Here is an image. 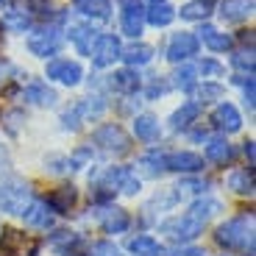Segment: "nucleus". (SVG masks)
<instances>
[{
  "label": "nucleus",
  "mask_w": 256,
  "mask_h": 256,
  "mask_svg": "<svg viewBox=\"0 0 256 256\" xmlns=\"http://www.w3.org/2000/svg\"><path fill=\"white\" fill-rule=\"evenodd\" d=\"M154 3H164V0H154Z\"/></svg>",
  "instance_id": "46"
},
{
  "label": "nucleus",
  "mask_w": 256,
  "mask_h": 256,
  "mask_svg": "<svg viewBox=\"0 0 256 256\" xmlns=\"http://www.w3.org/2000/svg\"><path fill=\"white\" fill-rule=\"evenodd\" d=\"M195 70L204 72V78H218V76H223V64L214 62V58H204V62L195 67Z\"/></svg>",
  "instance_id": "36"
},
{
  "label": "nucleus",
  "mask_w": 256,
  "mask_h": 256,
  "mask_svg": "<svg viewBox=\"0 0 256 256\" xmlns=\"http://www.w3.org/2000/svg\"><path fill=\"white\" fill-rule=\"evenodd\" d=\"M76 200H78V192H76V186H58V190H53L50 192V198L45 200L48 206H50L53 212H70L72 206H76Z\"/></svg>",
  "instance_id": "17"
},
{
  "label": "nucleus",
  "mask_w": 256,
  "mask_h": 256,
  "mask_svg": "<svg viewBox=\"0 0 256 256\" xmlns=\"http://www.w3.org/2000/svg\"><path fill=\"white\" fill-rule=\"evenodd\" d=\"M218 245L228 250H237V248H250L254 242V226H250V218H234L228 223H223L214 234Z\"/></svg>",
  "instance_id": "1"
},
{
  "label": "nucleus",
  "mask_w": 256,
  "mask_h": 256,
  "mask_svg": "<svg viewBox=\"0 0 256 256\" xmlns=\"http://www.w3.org/2000/svg\"><path fill=\"white\" fill-rule=\"evenodd\" d=\"M206 159L214 162V164H226V162L234 159V150L226 140H209L206 142Z\"/></svg>",
  "instance_id": "24"
},
{
  "label": "nucleus",
  "mask_w": 256,
  "mask_h": 256,
  "mask_svg": "<svg viewBox=\"0 0 256 256\" xmlns=\"http://www.w3.org/2000/svg\"><path fill=\"white\" fill-rule=\"evenodd\" d=\"M3 72H6V64L0 62V81H3Z\"/></svg>",
  "instance_id": "44"
},
{
  "label": "nucleus",
  "mask_w": 256,
  "mask_h": 256,
  "mask_svg": "<svg viewBox=\"0 0 256 256\" xmlns=\"http://www.w3.org/2000/svg\"><path fill=\"white\" fill-rule=\"evenodd\" d=\"M214 3H218V0H190V3L181 6V17L184 20H204L212 14Z\"/></svg>",
  "instance_id": "27"
},
{
  "label": "nucleus",
  "mask_w": 256,
  "mask_h": 256,
  "mask_svg": "<svg viewBox=\"0 0 256 256\" xmlns=\"http://www.w3.org/2000/svg\"><path fill=\"white\" fill-rule=\"evenodd\" d=\"M22 218H26L28 226L34 228H48L53 223V214H50V206L45 200H31V204L22 209Z\"/></svg>",
  "instance_id": "14"
},
{
  "label": "nucleus",
  "mask_w": 256,
  "mask_h": 256,
  "mask_svg": "<svg viewBox=\"0 0 256 256\" xmlns=\"http://www.w3.org/2000/svg\"><path fill=\"white\" fill-rule=\"evenodd\" d=\"M140 167H145L148 176H162L167 170L164 167V154H145L140 159Z\"/></svg>",
  "instance_id": "32"
},
{
  "label": "nucleus",
  "mask_w": 256,
  "mask_h": 256,
  "mask_svg": "<svg viewBox=\"0 0 256 256\" xmlns=\"http://www.w3.org/2000/svg\"><path fill=\"white\" fill-rule=\"evenodd\" d=\"M120 39L114 36V34H100V36L95 39V45H92V64L95 67H109V64H114L117 58H120Z\"/></svg>",
  "instance_id": "6"
},
{
  "label": "nucleus",
  "mask_w": 256,
  "mask_h": 256,
  "mask_svg": "<svg viewBox=\"0 0 256 256\" xmlns=\"http://www.w3.org/2000/svg\"><path fill=\"white\" fill-rule=\"evenodd\" d=\"M3 3H6V0H0V6H3Z\"/></svg>",
  "instance_id": "47"
},
{
  "label": "nucleus",
  "mask_w": 256,
  "mask_h": 256,
  "mask_svg": "<svg viewBox=\"0 0 256 256\" xmlns=\"http://www.w3.org/2000/svg\"><path fill=\"white\" fill-rule=\"evenodd\" d=\"M195 53H198V36H195V34H186V31L176 34V36L170 39V45H167V58L173 64L186 62V58L195 56Z\"/></svg>",
  "instance_id": "9"
},
{
  "label": "nucleus",
  "mask_w": 256,
  "mask_h": 256,
  "mask_svg": "<svg viewBox=\"0 0 256 256\" xmlns=\"http://www.w3.org/2000/svg\"><path fill=\"white\" fill-rule=\"evenodd\" d=\"M245 256H254V250H248V254H245Z\"/></svg>",
  "instance_id": "45"
},
{
  "label": "nucleus",
  "mask_w": 256,
  "mask_h": 256,
  "mask_svg": "<svg viewBox=\"0 0 256 256\" xmlns=\"http://www.w3.org/2000/svg\"><path fill=\"white\" fill-rule=\"evenodd\" d=\"M90 256H120V250H117L112 242H95L92 250H90Z\"/></svg>",
  "instance_id": "40"
},
{
  "label": "nucleus",
  "mask_w": 256,
  "mask_h": 256,
  "mask_svg": "<svg viewBox=\"0 0 256 256\" xmlns=\"http://www.w3.org/2000/svg\"><path fill=\"white\" fill-rule=\"evenodd\" d=\"M120 58L128 64V67H142L154 58V48L145 45V42H134V45H128L120 50Z\"/></svg>",
  "instance_id": "15"
},
{
  "label": "nucleus",
  "mask_w": 256,
  "mask_h": 256,
  "mask_svg": "<svg viewBox=\"0 0 256 256\" xmlns=\"http://www.w3.org/2000/svg\"><path fill=\"white\" fill-rule=\"evenodd\" d=\"M98 36H100V34H98L95 28L90 26V22L70 26V42L78 48V53H84V56H90V53H92V45H95Z\"/></svg>",
  "instance_id": "13"
},
{
  "label": "nucleus",
  "mask_w": 256,
  "mask_h": 256,
  "mask_svg": "<svg viewBox=\"0 0 256 256\" xmlns=\"http://www.w3.org/2000/svg\"><path fill=\"white\" fill-rule=\"evenodd\" d=\"M145 20L156 28H164L176 20V8L170 3H154L150 8H145Z\"/></svg>",
  "instance_id": "19"
},
{
  "label": "nucleus",
  "mask_w": 256,
  "mask_h": 256,
  "mask_svg": "<svg viewBox=\"0 0 256 256\" xmlns=\"http://www.w3.org/2000/svg\"><path fill=\"white\" fill-rule=\"evenodd\" d=\"M200 39H204V45L209 48V50H218V53H223V50H228L231 48V36L228 34H220L218 28H212V26H200Z\"/></svg>",
  "instance_id": "21"
},
{
  "label": "nucleus",
  "mask_w": 256,
  "mask_h": 256,
  "mask_svg": "<svg viewBox=\"0 0 256 256\" xmlns=\"http://www.w3.org/2000/svg\"><path fill=\"white\" fill-rule=\"evenodd\" d=\"M212 120H214V126H218L220 131H226V134H234V131L242 128V117H240L234 103H220L218 109H214V114H212Z\"/></svg>",
  "instance_id": "12"
},
{
  "label": "nucleus",
  "mask_w": 256,
  "mask_h": 256,
  "mask_svg": "<svg viewBox=\"0 0 256 256\" xmlns=\"http://www.w3.org/2000/svg\"><path fill=\"white\" fill-rule=\"evenodd\" d=\"M250 8H254V0H223L220 17H223L226 22H242L250 14Z\"/></svg>",
  "instance_id": "18"
},
{
  "label": "nucleus",
  "mask_w": 256,
  "mask_h": 256,
  "mask_svg": "<svg viewBox=\"0 0 256 256\" xmlns=\"http://www.w3.org/2000/svg\"><path fill=\"white\" fill-rule=\"evenodd\" d=\"M234 64H237L240 70H248V72H254V50H240L237 56H234Z\"/></svg>",
  "instance_id": "38"
},
{
  "label": "nucleus",
  "mask_w": 256,
  "mask_h": 256,
  "mask_svg": "<svg viewBox=\"0 0 256 256\" xmlns=\"http://www.w3.org/2000/svg\"><path fill=\"white\" fill-rule=\"evenodd\" d=\"M245 156H248V162H250V164H254V142H245Z\"/></svg>",
  "instance_id": "43"
},
{
  "label": "nucleus",
  "mask_w": 256,
  "mask_h": 256,
  "mask_svg": "<svg viewBox=\"0 0 256 256\" xmlns=\"http://www.w3.org/2000/svg\"><path fill=\"white\" fill-rule=\"evenodd\" d=\"M128 250L136 254V256H164V248H162L154 237H145V234L131 240V242H128Z\"/></svg>",
  "instance_id": "23"
},
{
  "label": "nucleus",
  "mask_w": 256,
  "mask_h": 256,
  "mask_svg": "<svg viewBox=\"0 0 256 256\" xmlns=\"http://www.w3.org/2000/svg\"><path fill=\"white\" fill-rule=\"evenodd\" d=\"M22 98H26L28 103H34V106H53V103H56V92L42 81L28 84L26 92H22Z\"/></svg>",
  "instance_id": "16"
},
{
  "label": "nucleus",
  "mask_w": 256,
  "mask_h": 256,
  "mask_svg": "<svg viewBox=\"0 0 256 256\" xmlns=\"http://www.w3.org/2000/svg\"><path fill=\"white\" fill-rule=\"evenodd\" d=\"M31 204V186L26 181H6L0 186V209L8 212V214H22V209Z\"/></svg>",
  "instance_id": "3"
},
{
  "label": "nucleus",
  "mask_w": 256,
  "mask_h": 256,
  "mask_svg": "<svg viewBox=\"0 0 256 256\" xmlns=\"http://www.w3.org/2000/svg\"><path fill=\"white\" fill-rule=\"evenodd\" d=\"M90 159H92V148H78L76 154L70 156V167L72 170H76V167H84Z\"/></svg>",
  "instance_id": "39"
},
{
  "label": "nucleus",
  "mask_w": 256,
  "mask_h": 256,
  "mask_svg": "<svg viewBox=\"0 0 256 256\" xmlns=\"http://www.w3.org/2000/svg\"><path fill=\"white\" fill-rule=\"evenodd\" d=\"M117 190H120L122 195H136V192H140V178H136L128 167H122L120 181H117Z\"/></svg>",
  "instance_id": "33"
},
{
  "label": "nucleus",
  "mask_w": 256,
  "mask_h": 256,
  "mask_svg": "<svg viewBox=\"0 0 256 256\" xmlns=\"http://www.w3.org/2000/svg\"><path fill=\"white\" fill-rule=\"evenodd\" d=\"M45 76L50 78V81L67 84V86H76V84H81L84 70H81V64H78V62H70V58H56V62L48 64Z\"/></svg>",
  "instance_id": "7"
},
{
  "label": "nucleus",
  "mask_w": 256,
  "mask_h": 256,
  "mask_svg": "<svg viewBox=\"0 0 256 256\" xmlns=\"http://www.w3.org/2000/svg\"><path fill=\"white\" fill-rule=\"evenodd\" d=\"M45 167L50 170V173H67V170H72L70 167V159L67 156H48V162H45Z\"/></svg>",
  "instance_id": "37"
},
{
  "label": "nucleus",
  "mask_w": 256,
  "mask_h": 256,
  "mask_svg": "<svg viewBox=\"0 0 256 256\" xmlns=\"http://www.w3.org/2000/svg\"><path fill=\"white\" fill-rule=\"evenodd\" d=\"M228 186L237 195H250L254 192V167H248V170H234L228 176Z\"/></svg>",
  "instance_id": "26"
},
{
  "label": "nucleus",
  "mask_w": 256,
  "mask_h": 256,
  "mask_svg": "<svg viewBox=\"0 0 256 256\" xmlns=\"http://www.w3.org/2000/svg\"><path fill=\"white\" fill-rule=\"evenodd\" d=\"M58 48H62V31L56 26H48V28H39L28 36V50L39 58H48V56H56Z\"/></svg>",
  "instance_id": "5"
},
{
  "label": "nucleus",
  "mask_w": 256,
  "mask_h": 256,
  "mask_svg": "<svg viewBox=\"0 0 256 256\" xmlns=\"http://www.w3.org/2000/svg\"><path fill=\"white\" fill-rule=\"evenodd\" d=\"M81 120H84V114H81V103H76L72 109H67L62 114V126L67 128V131H76L78 126H81Z\"/></svg>",
  "instance_id": "35"
},
{
  "label": "nucleus",
  "mask_w": 256,
  "mask_h": 256,
  "mask_svg": "<svg viewBox=\"0 0 256 256\" xmlns=\"http://www.w3.org/2000/svg\"><path fill=\"white\" fill-rule=\"evenodd\" d=\"M92 142H95L100 150H106V154H114V156H122L131 150V140H128V134L122 131L120 126H114V122H109V126H100L92 134Z\"/></svg>",
  "instance_id": "4"
},
{
  "label": "nucleus",
  "mask_w": 256,
  "mask_h": 256,
  "mask_svg": "<svg viewBox=\"0 0 256 256\" xmlns=\"http://www.w3.org/2000/svg\"><path fill=\"white\" fill-rule=\"evenodd\" d=\"M76 8L84 14V17L109 20V14H112V0H76Z\"/></svg>",
  "instance_id": "20"
},
{
  "label": "nucleus",
  "mask_w": 256,
  "mask_h": 256,
  "mask_svg": "<svg viewBox=\"0 0 256 256\" xmlns=\"http://www.w3.org/2000/svg\"><path fill=\"white\" fill-rule=\"evenodd\" d=\"M98 220H100L103 231L106 234H120L131 226V218H128V212L117 209V206H106V209H98Z\"/></svg>",
  "instance_id": "11"
},
{
  "label": "nucleus",
  "mask_w": 256,
  "mask_h": 256,
  "mask_svg": "<svg viewBox=\"0 0 256 256\" xmlns=\"http://www.w3.org/2000/svg\"><path fill=\"white\" fill-rule=\"evenodd\" d=\"M134 134L142 142H156L159 140V120L154 114H140L134 120Z\"/></svg>",
  "instance_id": "22"
},
{
  "label": "nucleus",
  "mask_w": 256,
  "mask_h": 256,
  "mask_svg": "<svg viewBox=\"0 0 256 256\" xmlns=\"http://www.w3.org/2000/svg\"><path fill=\"white\" fill-rule=\"evenodd\" d=\"M3 26L8 31H28L31 28V14L22 12V8H12V12L3 14Z\"/></svg>",
  "instance_id": "29"
},
{
  "label": "nucleus",
  "mask_w": 256,
  "mask_h": 256,
  "mask_svg": "<svg viewBox=\"0 0 256 256\" xmlns=\"http://www.w3.org/2000/svg\"><path fill=\"white\" fill-rule=\"evenodd\" d=\"M112 90H117V92H136L140 90V76H136V70H117L114 76H112Z\"/></svg>",
  "instance_id": "25"
},
{
  "label": "nucleus",
  "mask_w": 256,
  "mask_h": 256,
  "mask_svg": "<svg viewBox=\"0 0 256 256\" xmlns=\"http://www.w3.org/2000/svg\"><path fill=\"white\" fill-rule=\"evenodd\" d=\"M195 76H198V70H195V67H192V64H184V67H178V70H176V86H178V90H184V92H192L195 90Z\"/></svg>",
  "instance_id": "31"
},
{
  "label": "nucleus",
  "mask_w": 256,
  "mask_h": 256,
  "mask_svg": "<svg viewBox=\"0 0 256 256\" xmlns=\"http://www.w3.org/2000/svg\"><path fill=\"white\" fill-rule=\"evenodd\" d=\"M195 100H198V106L200 103H212V100H223V86L214 81L200 84L198 90H195Z\"/></svg>",
  "instance_id": "30"
},
{
  "label": "nucleus",
  "mask_w": 256,
  "mask_h": 256,
  "mask_svg": "<svg viewBox=\"0 0 256 256\" xmlns=\"http://www.w3.org/2000/svg\"><path fill=\"white\" fill-rule=\"evenodd\" d=\"M170 256H206L200 248H178L176 254H170Z\"/></svg>",
  "instance_id": "42"
},
{
  "label": "nucleus",
  "mask_w": 256,
  "mask_h": 256,
  "mask_svg": "<svg viewBox=\"0 0 256 256\" xmlns=\"http://www.w3.org/2000/svg\"><path fill=\"white\" fill-rule=\"evenodd\" d=\"M164 167L176 170V173H200L204 170V156L181 150V154H167L164 156Z\"/></svg>",
  "instance_id": "10"
},
{
  "label": "nucleus",
  "mask_w": 256,
  "mask_h": 256,
  "mask_svg": "<svg viewBox=\"0 0 256 256\" xmlns=\"http://www.w3.org/2000/svg\"><path fill=\"white\" fill-rule=\"evenodd\" d=\"M218 209H220L218 200H198V204H192V206H190V214H195L198 220H204V223H206V220H209Z\"/></svg>",
  "instance_id": "34"
},
{
  "label": "nucleus",
  "mask_w": 256,
  "mask_h": 256,
  "mask_svg": "<svg viewBox=\"0 0 256 256\" xmlns=\"http://www.w3.org/2000/svg\"><path fill=\"white\" fill-rule=\"evenodd\" d=\"M198 114H200V106H198V103H184L181 109H176V112H173L170 122H173L176 131H181V128L192 126V120H198Z\"/></svg>",
  "instance_id": "28"
},
{
  "label": "nucleus",
  "mask_w": 256,
  "mask_h": 256,
  "mask_svg": "<svg viewBox=\"0 0 256 256\" xmlns=\"http://www.w3.org/2000/svg\"><path fill=\"white\" fill-rule=\"evenodd\" d=\"M145 28V3L142 0H122V34L140 36Z\"/></svg>",
  "instance_id": "8"
},
{
  "label": "nucleus",
  "mask_w": 256,
  "mask_h": 256,
  "mask_svg": "<svg viewBox=\"0 0 256 256\" xmlns=\"http://www.w3.org/2000/svg\"><path fill=\"white\" fill-rule=\"evenodd\" d=\"M164 92H167V84L156 76V81L150 84V90H148V98H159V95H164Z\"/></svg>",
  "instance_id": "41"
},
{
  "label": "nucleus",
  "mask_w": 256,
  "mask_h": 256,
  "mask_svg": "<svg viewBox=\"0 0 256 256\" xmlns=\"http://www.w3.org/2000/svg\"><path fill=\"white\" fill-rule=\"evenodd\" d=\"M204 220H198L195 214H190V212H184L181 218H173V220H164L162 223V234H167L170 240H176V242H190V240L200 237L204 234Z\"/></svg>",
  "instance_id": "2"
}]
</instances>
